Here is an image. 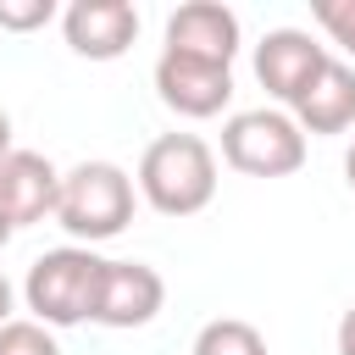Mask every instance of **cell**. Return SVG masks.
<instances>
[{
    "instance_id": "obj_18",
    "label": "cell",
    "mask_w": 355,
    "mask_h": 355,
    "mask_svg": "<svg viewBox=\"0 0 355 355\" xmlns=\"http://www.w3.org/2000/svg\"><path fill=\"white\" fill-rule=\"evenodd\" d=\"M11 150H17V144H11V111H6V105H0V161H6V155H11Z\"/></svg>"
},
{
    "instance_id": "obj_13",
    "label": "cell",
    "mask_w": 355,
    "mask_h": 355,
    "mask_svg": "<svg viewBox=\"0 0 355 355\" xmlns=\"http://www.w3.org/2000/svg\"><path fill=\"white\" fill-rule=\"evenodd\" d=\"M0 355H61V344H55V333H50L44 322L11 316V322L0 327Z\"/></svg>"
},
{
    "instance_id": "obj_15",
    "label": "cell",
    "mask_w": 355,
    "mask_h": 355,
    "mask_svg": "<svg viewBox=\"0 0 355 355\" xmlns=\"http://www.w3.org/2000/svg\"><path fill=\"white\" fill-rule=\"evenodd\" d=\"M55 22V0H0V28L6 33H33Z\"/></svg>"
},
{
    "instance_id": "obj_17",
    "label": "cell",
    "mask_w": 355,
    "mask_h": 355,
    "mask_svg": "<svg viewBox=\"0 0 355 355\" xmlns=\"http://www.w3.org/2000/svg\"><path fill=\"white\" fill-rule=\"evenodd\" d=\"M11 305H17V288H11V277L0 272V327L11 322Z\"/></svg>"
},
{
    "instance_id": "obj_5",
    "label": "cell",
    "mask_w": 355,
    "mask_h": 355,
    "mask_svg": "<svg viewBox=\"0 0 355 355\" xmlns=\"http://www.w3.org/2000/svg\"><path fill=\"white\" fill-rule=\"evenodd\" d=\"M155 94L166 111L189 116V122H205V116H222L227 100H233V67H216V61H200V55H178V50H161L155 55Z\"/></svg>"
},
{
    "instance_id": "obj_4",
    "label": "cell",
    "mask_w": 355,
    "mask_h": 355,
    "mask_svg": "<svg viewBox=\"0 0 355 355\" xmlns=\"http://www.w3.org/2000/svg\"><path fill=\"white\" fill-rule=\"evenodd\" d=\"M222 161L244 178H288L305 166V133L277 105L233 111L222 122Z\"/></svg>"
},
{
    "instance_id": "obj_7",
    "label": "cell",
    "mask_w": 355,
    "mask_h": 355,
    "mask_svg": "<svg viewBox=\"0 0 355 355\" xmlns=\"http://www.w3.org/2000/svg\"><path fill=\"white\" fill-rule=\"evenodd\" d=\"M61 33H67L72 55L116 61L139 39V6H128V0H72L61 11Z\"/></svg>"
},
{
    "instance_id": "obj_1",
    "label": "cell",
    "mask_w": 355,
    "mask_h": 355,
    "mask_svg": "<svg viewBox=\"0 0 355 355\" xmlns=\"http://www.w3.org/2000/svg\"><path fill=\"white\" fill-rule=\"evenodd\" d=\"M133 189L161 216H194L216 200V150L200 133H161L144 144Z\"/></svg>"
},
{
    "instance_id": "obj_19",
    "label": "cell",
    "mask_w": 355,
    "mask_h": 355,
    "mask_svg": "<svg viewBox=\"0 0 355 355\" xmlns=\"http://www.w3.org/2000/svg\"><path fill=\"white\" fill-rule=\"evenodd\" d=\"M344 183H349V189H355V144H349V150H344Z\"/></svg>"
},
{
    "instance_id": "obj_2",
    "label": "cell",
    "mask_w": 355,
    "mask_h": 355,
    "mask_svg": "<svg viewBox=\"0 0 355 355\" xmlns=\"http://www.w3.org/2000/svg\"><path fill=\"white\" fill-rule=\"evenodd\" d=\"M139 189L116 161H78L72 172H61V194H55V222L78 239V244H105L133 222Z\"/></svg>"
},
{
    "instance_id": "obj_6",
    "label": "cell",
    "mask_w": 355,
    "mask_h": 355,
    "mask_svg": "<svg viewBox=\"0 0 355 355\" xmlns=\"http://www.w3.org/2000/svg\"><path fill=\"white\" fill-rule=\"evenodd\" d=\"M166 305V277L144 261H105L100 272V300H94V322L100 327H116V333H133V327H150Z\"/></svg>"
},
{
    "instance_id": "obj_8",
    "label": "cell",
    "mask_w": 355,
    "mask_h": 355,
    "mask_svg": "<svg viewBox=\"0 0 355 355\" xmlns=\"http://www.w3.org/2000/svg\"><path fill=\"white\" fill-rule=\"evenodd\" d=\"M55 194H61V172H55L50 155H39V150H11V155L0 161V222H6L11 233L55 216Z\"/></svg>"
},
{
    "instance_id": "obj_20",
    "label": "cell",
    "mask_w": 355,
    "mask_h": 355,
    "mask_svg": "<svg viewBox=\"0 0 355 355\" xmlns=\"http://www.w3.org/2000/svg\"><path fill=\"white\" fill-rule=\"evenodd\" d=\"M6 244H11V227H6V222H0V250H6Z\"/></svg>"
},
{
    "instance_id": "obj_10",
    "label": "cell",
    "mask_w": 355,
    "mask_h": 355,
    "mask_svg": "<svg viewBox=\"0 0 355 355\" xmlns=\"http://www.w3.org/2000/svg\"><path fill=\"white\" fill-rule=\"evenodd\" d=\"M239 11L222 6V0H189L166 17V50L178 55H200V61H216V67H233L239 55Z\"/></svg>"
},
{
    "instance_id": "obj_16",
    "label": "cell",
    "mask_w": 355,
    "mask_h": 355,
    "mask_svg": "<svg viewBox=\"0 0 355 355\" xmlns=\"http://www.w3.org/2000/svg\"><path fill=\"white\" fill-rule=\"evenodd\" d=\"M338 355H355V305L338 316Z\"/></svg>"
},
{
    "instance_id": "obj_9",
    "label": "cell",
    "mask_w": 355,
    "mask_h": 355,
    "mask_svg": "<svg viewBox=\"0 0 355 355\" xmlns=\"http://www.w3.org/2000/svg\"><path fill=\"white\" fill-rule=\"evenodd\" d=\"M327 67V44H316L305 28H272L261 44H255V78L272 100L294 105L305 94V83Z\"/></svg>"
},
{
    "instance_id": "obj_14",
    "label": "cell",
    "mask_w": 355,
    "mask_h": 355,
    "mask_svg": "<svg viewBox=\"0 0 355 355\" xmlns=\"http://www.w3.org/2000/svg\"><path fill=\"white\" fill-rule=\"evenodd\" d=\"M311 17H316V28L355 61V0H311Z\"/></svg>"
},
{
    "instance_id": "obj_12",
    "label": "cell",
    "mask_w": 355,
    "mask_h": 355,
    "mask_svg": "<svg viewBox=\"0 0 355 355\" xmlns=\"http://www.w3.org/2000/svg\"><path fill=\"white\" fill-rule=\"evenodd\" d=\"M189 355H266V338L244 316H216V322H205L194 333V349Z\"/></svg>"
},
{
    "instance_id": "obj_3",
    "label": "cell",
    "mask_w": 355,
    "mask_h": 355,
    "mask_svg": "<svg viewBox=\"0 0 355 355\" xmlns=\"http://www.w3.org/2000/svg\"><path fill=\"white\" fill-rule=\"evenodd\" d=\"M100 272H105V255H94L89 244H61V250H44V255L28 266V277H22V300H28L33 322H44L50 333H55V327L94 322Z\"/></svg>"
},
{
    "instance_id": "obj_11",
    "label": "cell",
    "mask_w": 355,
    "mask_h": 355,
    "mask_svg": "<svg viewBox=\"0 0 355 355\" xmlns=\"http://www.w3.org/2000/svg\"><path fill=\"white\" fill-rule=\"evenodd\" d=\"M288 116L300 122V133H344V128H355V67L327 55V67L288 105Z\"/></svg>"
}]
</instances>
